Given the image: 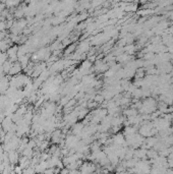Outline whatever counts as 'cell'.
Returning a JSON list of instances; mask_svg holds the SVG:
<instances>
[{"instance_id": "obj_1", "label": "cell", "mask_w": 173, "mask_h": 174, "mask_svg": "<svg viewBox=\"0 0 173 174\" xmlns=\"http://www.w3.org/2000/svg\"><path fill=\"white\" fill-rule=\"evenodd\" d=\"M95 101H96V103L101 102V101H103V97L102 96H97V97H95Z\"/></svg>"}]
</instances>
